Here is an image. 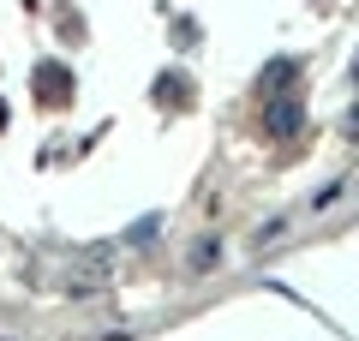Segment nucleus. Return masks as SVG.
<instances>
[{
  "label": "nucleus",
  "mask_w": 359,
  "mask_h": 341,
  "mask_svg": "<svg viewBox=\"0 0 359 341\" xmlns=\"http://www.w3.org/2000/svg\"><path fill=\"white\" fill-rule=\"evenodd\" d=\"M36 90H42V96H54V102H60L66 90H72V78H66V72H54V66H42V72H36Z\"/></svg>",
  "instance_id": "obj_2"
},
{
  "label": "nucleus",
  "mask_w": 359,
  "mask_h": 341,
  "mask_svg": "<svg viewBox=\"0 0 359 341\" xmlns=\"http://www.w3.org/2000/svg\"><path fill=\"white\" fill-rule=\"evenodd\" d=\"M264 126L276 132V138H287V132L299 126V96H276V102H269V114H264Z\"/></svg>",
  "instance_id": "obj_1"
},
{
  "label": "nucleus",
  "mask_w": 359,
  "mask_h": 341,
  "mask_svg": "<svg viewBox=\"0 0 359 341\" xmlns=\"http://www.w3.org/2000/svg\"><path fill=\"white\" fill-rule=\"evenodd\" d=\"M216 264V240H198V252H192V269H210Z\"/></svg>",
  "instance_id": "obj_4"
},
{
  "label": "nucleus",
  "mask_w": 359,
  "mask_h": 341,
  "mask_svg": "<svg viewBox=\"0 0 359 341\" xmlns=\"http://www.w3.org/2000/svg\"><path fill=\"white\" fill-rule=\"evenodd\" d=\"M294 72H299L294 60H282V66H269V72H264V90H282V84H287V78H294Z\"/></svg>",
  "instance_id": "obj_3"
},
{
  "label": "nucleus",
  "mask_w": 359,
  "mask_h": 341,
  "mask_svg": "<svg viewBox=\"0 0 359 341\" xmlns=\"http://www.w3.org/2000/svg\"><path fill=\"white\" fill-rule=\"evenodd\" d=\"M0 120H6V108H0Z\"/></svg>",
  "instance_id": "obj_5"
}]
</instances>
